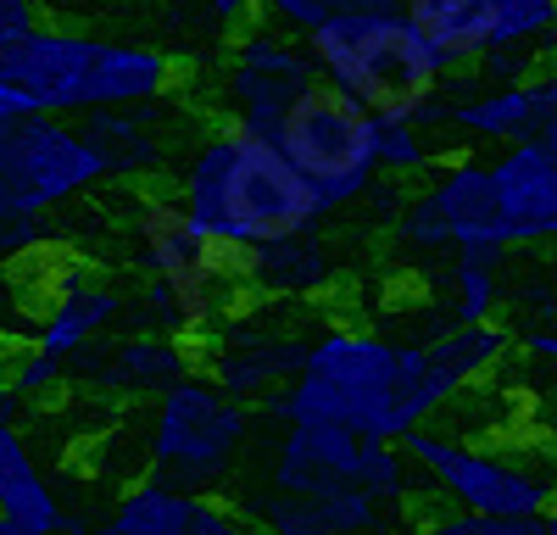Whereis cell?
Listing matches in <instances>:
<instances>
[{
    "instance_id": "ac0fdd59",
    "label": "cell",
    "mask_w": 557,
    "mask_h": 535,
    "mask_svg": "<svg viewBox=\"0 0 557 535\" xmlns=\"http://www.w3.org/2000/svg\"><path fill=\"white\" fill-rule=\"evenodd\" d=\"M424 346V380H430V396L446 401L462 396L469 385H480L502 357H507V329L502 324H451L430 340H418Z\"/></svg>"
},
{
    "instance_id": "30bf717a",
    "label": "cell",
    "mask_w": 557,
    "mask_h": 535,
    "mask_svg": "<svg viewBox=\"0 0 557 535\" xmlns=\"http://www.w3.org/2000/svg\"><path fill=\"white\" fill-rule=\"evenodd\" d=\"M307 346H312V329H285V324H257L251 312H228V319L196 340L201 363H207V380L218 390H228L235 401H251V396H273L301 363H307Z\"/></svg>"
},
{
    "instance_id": "5bb4252c",
    "label": "cell",
    "mask_w": 557,
    "mask_h": 535,
    "mask_svg": "<svg viewBox=\"0 0 557 535\" xmlns=\"http://www.w3.org/2000/svg\"><path fill=\"white\" fill-rule=\"evenodd\" d=\"M441 123L462 140L513 146L535 134V78L524 84H480V78H441Z\"/></svg>"
},
{
    "instance_id": "484cf974",
    "label": "cell",
    "mask_w": 557,
    "mask_h": 535,
    "mask_svg": "<svg viewBox=\"0 0 557 535\" xmlns=\"http://www.w3.org/2000/svg\"><path fill=\"white\" fill-rule=\"evenodd\" d=\"M257 17L290 28V34H312L318 23L341 17V0H257Z\"/></svg>"
},
{
    "instance_id": "52a82bcc",
    "label": "cell",
    "mask_w": 557,
    "mask_h": 535,
    "mask_svg": "<svg viewBox=\"0 0 557 535\" xmlns=\"http://www.w3.org/2000/svg\"><path fill=\"white\" fill-rule=\"evenodd\" d=\"M251 435V413L228 390H218L207 374H184L168 390H157L151 413V480H168L178 490H212L228 480L240 446Z\"/></svg>"
},
{
    "instance_id": "44dd1931",
    "label": "cell",
    "mask_w": 557,
    "mask_h": 535,
    "mask_svg": "<svg viewBox=\"0 0 557 535\" xmlns=\"http://www.w3.org/2000/svg\"><path fill=\"white\" fill-rule=\"evenodd\" d=\"M190 508H196V490H178L168 480H139L117 497L107 524H96V535H184Z\"/></svg>"
},
{
    "instance_id": "3957f363",
    "label": "cell",
    "mask_w": 557,
    "mask_h": 535,
    "mask_svg": "<svg viewBox=\"0 0 557 535\" xmlns=\"http://www.w3.org/2000/svg\"><path fill=\"white\" fill-rule=\"evenodd\" d=\"M0 73L28 89L34 112L84 117L101 107H134V101L173 96L178 57L162 51V45H146V39L39 23L12 51H0Z\"/></svg>"
},
{
    "instance_id": "e0dca14e",
    "label": "cell",
    "mask_w": 557,
    "mask_h": 535,
    "mask_svg": "<svg viewBox=\"0 0 557 535\" xmlns=\"http://www.w3.org/2000/svg\"><path fill=\"white\" fill-rule=\"evenodd\" d=\"M335 262L323 251V240L307 229V235H278V240H262L251 251H240V285L246 296H268V301H307L330 285Z\"/></svg>"
},
{
    "instance_id": "1f68e13d",
    "label": "cell",
    "mask_w": 557,
    "mask_h": 535,
    "mask_svg": "<svg viewBox=\"0 0 557 535\" xmlns=\"http://www.w3.org/2000/svg\"><path fill=\"white\" fill-rule=\"evenodd\" d=\"M519 346H524L530 357H546V363H557V329H524Z\"/></svg>"
},
{
    "instance_id": "8992f818",
    "label": "cell",
    "mask_w": 557,
    "mask_h": 535,
    "mask_svg": "<svg viewBox=\"0 0 557 535\" xmlns=\"http://www.w3.org/2000/svg\"><path fill=\"white\" fill-rule=\"evenodd\" d=\"M273 146L285 151V162L307 178V190L318 196L323 212H341L362 201L380 178L374 162V112L351 101L346 89L312 78L301 96L278 112Z\"/></svg>"
},
{
    "instance_id": "8fae6325",
    "label": "cell",
    "mask_w": 557,
    "mask_h": 535,
    "mask_svg": "<svg viewBox=\"0 0 557 535\" xmlns=\"http://www.w3.org/2000/svg\"><path fill=\"white\" fill-rule=\"evenodd\" d=\"M391 513L401 508L362 485H307V490L262 485L246 519L262 535H385Z\"/></svg>"
},
{
    "instance_id": "2e32d148",
    "label": "cell",
    "mask_w": 557,
    "mask_h": 535,
    "mask_svg": "<svg viewBox=\"0 0 557 535\" xmlns=\"http://www.w3.org/2000/svg\"><path fill=\"white\" fill-rule=\"evenodd\" d=\"M424 196L435 201L451 251L457 246H507L502 235V212H496V190H491V162L480 157H451L430 167Z\"/></svg>"
},
{
    "instance_id": "603a6c76",
    "label": "cell",
    "mask_w": 557,
    "mask_h": 535,
    "mask_svg": "<svg viewBox=\"0 0 557 535\" xmlns=\"http://www.w3.org/2000/svg\"><path fill=\"white\" fill-rule=\"evenodd\" d=\"M374 162L391 178H418L441 162V151H435V134L412 112H374Z\"/></svg>"
},
{
    "instance_id": "4316f807",
    "label": "cell",
    "mask_w": 557,
    "mask_h": 535,
    "mask_svg": "<svg viewBox=\"0 0 557 535\" xmlns=\"http://www.w3.org/2000/svg\"><path fill=\"white\" fill-rule=\"evenodd\" d=\"M184 535H262L246 513H235V508H223V502H212V497H201L196 490V508H190V524H184Z\"/></svg>"
},
{
    "instance_id": "e575fe53",
    "label": "cell",
    "mask_w": 557,
    "mask_h": 535,
    "mask_svg": "<svg viewBox=\"0 0 557 535\" xmlns=\"http://www.w3.org/2000/svg\"><path fill=\"white\" fill-rule=\"evenodd\" d=\"M17 413V396L7 390V380H0V419H12Z\"/></svg>"
},
{
    "instance_id": "7402d4cb",
    "label": "cell",
    "mask_w": 557,
    "mask_h": 535,
    "mask_svg": "<svg viewBox=\"0 0 557 535\" xmlns=\"http://www.w3.org/2000/svg\"><path fill=\"white\" fill-rule=\"evenodd\" d=\"M502 257H507V246H457L451 251V312H457V324H491L496 319Z\"/></svg>"
},
{
    "instance_id": "ffe728a7",
    "label": "cell",
    "mask_w": 557,
    "mask_h": 535,
    "mask_svg": "<svg viewBox=\"0 0 557 535\" xmlns=\"http://www.w3.org/2000/svg\"><path fill=\"white\" fill-rule=\"evenodd\" d=\"M196 369H201L196 340L146 329V335L112 346V357H107V385L123 390V396H151V390H168V385L184 380V374H196Z\"/></svg>"
},
{
    "instance_id": "f546056e",
    "label": "cell",
    "mask_w": 557,
    "mask_h": 535,
    "mask_svg": "<svg viewBox=\"0 0 557 535\" xmlns=\"http://www.w3.org/2000/svg\"><path fill=\"white\" fill-rule=\"evenodd\" d=\"M196 7L218 23V28H246V23H257V0H196Z\"/></svg>"
},
{
    "instance_id": "277c9868",
    "label": "cell",
    "mask_w": 557,
    "mask_h": 535,
    "mask_svg": "<svg viewBox=\"0 0 557 535\" xmlns=\"http://www.w3.org/2000/svg\"><path fill=\"white\" fill-rule=\"evenodd\" d=\"M107 178L101 151L89 146L78 117L28 112L0 123V262L39 251L45 212L78 201Z\"/></svg>"
},
{
    "instance_id": "9a60e30c",
    "label": "cell",
    "mask_w": 557,
    "mask_h": 535,
    "mask_svg": "<svg viewBox=\"0 0 557 535\" xmlns=\"http://www.w3.org/2000/svg\"><path fill=\"white\" fill-rule=\"evenodd\" d=\"M173 112V101H134V107H101L84 112L78 128L89 134V146L101 151L107 173L117 178H162L173 167V140L157 128Z\"/></svg>"
},
{
    "instance_id": "d6986e66",
    "label": "cell",
    "mask_w": 557,
    "mask_h": 535,
    "mask_svg": "<svg viewBox=\"0 0 557 535\" xmlns=\"http://www.w3.org/2000/svg\"><path fill=\"white\" fill-rule=\"evenodd\" d=\"M0 513L17 519V524H34V530H62L67 508L62 497L51 490V480H45L34 446L23 440V430L12 419H0Z\"/></svg>"
},
{
    "instance_id": "83f0119b",
    "label": "cell",
    "mask_w": 557,
    "mask_h": 535,
    "mask_svg": "<svg viewBox=\"0 0 557 535\" xmlns=\"http://www.w3.org/2000/svg\"><path fill=\"white\" fill-rule=\"evenodd\" d=\"M535 140L557 151V62H541L535 73Z\"/></svg>"
},
{
    "instance_id": "836d02e7",
    "label": "cell",
    "mask_w": 557,
    "mask_h": 535,
    "mask_svg": "<svg viewBox=\"0 0 557 535\" xmlns=\"http://www.w3.org/2000/svg\"><path fill=\"white\" fill-rule=\"evenodd\" d=\"M0 535H51V530H34V524H17V519L0 513Z\"/></svg>"
},
{
    "instance_id": "ba28073f",
    "label": "cell",
    "mask_w": 557,
    "mask_h": 535,
    "mask_svg": "<svg viewBox=\"0 0 557 535\" xmlns=\"http://www.w3.org/2000/svg\"><path fill=\"white\" fill-rule=\"evenodd\" d=\"M396 446H401V458L412 469H424L435 480L441 497H451L469 513L541 519L557 502V463L507 458L502 446H474V440H457V435H435L424 424H412Z\"/></svg>"
},
{
    "instance_id": "4dcf8cb0",
    "label": "cell",
    "mask_w": 557,
    "mask_h": 535,
    "mask_svg": "<svg viewBox=\"0 0 557 535\" xmlns=\"http://www.w3.org/2000/svg\"><path fill=\"white\" fill-rule=\"evenodd\" d=\"M28 112H34L28 89H23L17 78H7V73H0V123H17V117H28Z\"/></svg>"
},
{
    "instance_id": "cb8c5ba5",
    "label": "cell",
    "mask_w": 557,
    "mask_h": 535,
    "mask_svg": "<svg viewBox=\"0 0 557 535\" xmlns=\"http://www.w3.org/2000/svg\"><path fill=\"white\" fill-rule=\"evenodd\" d=\"M0 380H7V390L17 401H45L67 380V369H62V357H51L45 346L23 340V346H12L7 357H0Z\"/></svg>"
},
{
    "instance_id": "6da1fadb",
    "label": "cell",
    "mask_w": 557,
    "mask_h": 535,
    "mask_svg": "<svg viewBox=\"0 0 557 535\" xmlns=\"http://www.w3.org/2000/svg\"><path fill=\"white\" fill-rule=\"evenodd\" d=\"M268 413L285 424H341L374 440H401L412 424L441 413L424 380V346L385 340L374 329H318L307 363L268 396Z\"/></svg>"
},
{
    "instance_id": "d4e9b609",
    "label": "cell",
    "mask_w": 557,
    "mask_h": 535,
    "mask_svg": "<svg viewBox=\"0 0 557 535\" xmlns=\"http://www.w3.org/2000/svg\"><path fill=\"white\" fill-rule=\"evenodd\" d=\"M535 519H491V513H469V508H457V513H435L424 519L412 535H530Z\"/></svg>"
},
{
    "instance_id": "d590c367",
    "label": "cell",
    "mask_w": 557,
    "mask_h": 535,
    "mask_svg": "<svg viewBox=\"0 0 557 535\" xmlns=\"http://www.w3.org/2000/svg\"><path fill=\"white\" fill-rule=\"evenodd\" d=\"M0 296H7V262H0Z\"/></svg>"
},
{
    "instance_id": "f1b7e54d",
    "label": "cell",
    "mask_w": 557,
    "mask_h": 535,
    "mask_svg": "<svg viewBox=\"0 0 557 535\" xmlns=\"http://www.w3.org/2000/svg\"><path fill=\"white\" fill-rule=\"evenodd\" d=\"M45 23V0H0V51H12Z\"/></svg>"
},
{
    "instance_id": "9c48e42d",
    "label": "cell",
    "mask_w": 557,
    "mask_h": 535,
    "mask_svg": "<svg viewBox=\"0 0 557 535\" xmlns=\"http://www.w3.org/2000/svg\"><path fill=\"white\" fill-rule=\"evenodd\" d=\"M318 78L307 39L278 28V23H246L235 28V39L223 45L218 62V107L235 128H251L262 140H273V123L301 89Z\"/></svg>"
},
{
    "instance_id": "5b68a950",
    "label": "cell",
    "mask_w": 557,
    "mask_h": 535,
    "mask_svg": "<svg viewBox=\"0 0 557 535\" xmlns=\"http://www.w3.org/2000/svg\"><path fill=\"white\" fill-rule=\"evenodd\" d=\"M301 39L318 78L346 89L368 112H412L451 73L441 51L401 12H346L318 23Z\"/></svg>"
},
{
    "instance_id": "7a4b0ae2",
    "label": "cell",
    "mask_w": 557,
    "mask_h": 535,
    "mask_svg": "<svg viewBox=\"0 0 557 535\" xmlns=\"http://www.w3.org/2000/svg\"><path fill=\"white\" fill-rule=\"evenodd\" d=\"M178 201L228 251H251L278 235H307L330 217L307 190V178L285 162V151L235 123L201 134L196 151L184 157Z\"/></svg>"
},
{
    "instance_id": "4fadbf2b",
    "label": "cell",
    "mask_w": 557,
    "mask_h": 535,
    "mask_svg": "<svg viewBox=\"0 0 557 535\" xmlns=\"http://www.w3.org/2000/svg\"><path fill=\"white\" fill-rule=\"evenodd\" d=\"M128 296L117 285H107L101 274H89V268H62V274L51 279V301L39 307L34 319V346H45L51 357H67L84 351L89 340H96L107 324L123 319Z\"/></svg>"
},
{
    "instance_id": "7c38bea8",
    "label": "cell",
    "mask_w": 557,
    "mask_h": 535,
    "mask_svg": "<svg viewBox=\"0 0 557 535\" xmlns=\"http://www.w3.org/2000/svg\"><path fill=\"white\" fill-rule=\"evenodd\" d=\"M491 190H496L507 246L557 240V151L552 146H541L535 134L502 146V157L491 162Z\"/></svg>"
},
{
    "instance_id": "d6a6232c",
    "label": "cell",
    "mask_w": 557,
    "mask_h": 535,
    "mask_svg": "<svg viewBox=\"0 0 557 535\" xmlns=\"http://www.w3.org/2000/svg\"><path fill=\"white\" fill-rule=\"evenodd\" d=\"M346 12H401V0H341V17Z\"/></svg>"
}]
</instances>
